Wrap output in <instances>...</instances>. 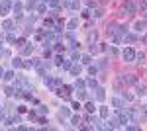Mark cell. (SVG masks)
I'll return each instance as SVG.
<instances>
[{"label": "cell", "instance_id": "obj_1", "mask_svg": "<svg viewBox=\"0 0 147 131\" xmlns=\"http://www.w3.org/2000/svg\"><path fill=\"white\" fill-rule=\"evenodd\" d=\"M147 94V84L145 82H139L137 84V96H145Z\"/></svg>", "mask_w": 147, "mask_h": 131}, {"label": "cell", "instance_id": "obj_9", "mask_svg": "<svg viewBox=\"0 0 147 131\" xmlns=\"http://www.w3.org/2000/svg\"><path fill=\"white\" fill-rule=\"evenodd\" d=\"M71 121H73V125H75V127H81V117H77V116H75L73 119H71Z\"/></svg>", "mask_w": 147, "mask_h": 131}, {"label": "cell", "instance_id": "obj_16", "mask_svg": "<svg viewBox=\"0 0 147 131\" xmlns=\"http://www.w3.org/2000/svg\"><path fill=\"white\" fill-rule=\"evenodd\" d=\"M82 63H84V65H88V63H90V57H88V55H84V57H82Z\"/></svg>", "mask_w": 147, "mask_h": 131}, {"label": "cell", "instance_id": "obj_24", "mask_svg": "<svg viewBox=\"0 0 147 131\" xmlns=\"http://www.w3.org/2000/svg\"><path fill=\"white\" fill-rule=\"evenodd\" d=\"M143 114H145V116H147V106H143Z\"/></svg>", "mask_w": 147, "mask_h": 131}, {"label": "cell", "instance_id": "obj_5", "mask_svg": "<svg viewBox=\"0 0 147 131\" xmlns=\"http://www.w3.org/2000/svg\"><path fill=\"white\" fill-rule=\"evenodd\" d=\"M69 116H71V112H69L67 108H63L61 112H59V117H69Z\"/></svg>", "mask_w": 147, "mask_h": 131}, {"label": "cell", "instance_id": "obj_15", "mask_svg": "<svg viewBox=\"0 0 147 131\" xmlns=\"http://www.w3.org/2000/svg\"><path fill=\"white\" fill-rule=\"evenodd\" d=\"M86 112H94V104H92V102L86 104Z\"/></svg>", "mask_w": 147, "mask_h": 131}, {"label": "cell", "instance_id": "obj_13", "mask_svg": "<svg viewBox=\"0 0 147 131\" xmlns=\"http://www.w3.org/2000/svg\"><path fill=\"white\" fill-rule=\"evenodd\" d=\"M100 116H102V117H108V108H100Z\"/></svg>", "mask_w": 147, "mask_h": 131}, {"label": "cell", "instance_id": "obj_25", "mask_svg": "<svg viewBox=\"0 0 147 131\" xmlns=\"http://www.w3.org/2000/svg\"><path fill=\"white\" fill-rule=\"evenodd\" d=\"M0 76H4V71H2V67H0Z\"/></svg>", "mask_w": 147, "mask_h": 131}, {"label": "cell", "instance_id": "obj_26", "mask_svg": "<svg viewBox=\"0 0 147 131\" xmlns=\"http://www.w3.org/2000/svg\"><path fill=\"white\" fill-rule=\"evenodd\" d=\"M0 119H2V112H0Z\"/></svg>", "mask_w": 147, "mask_h": 131}, {"label": "cell", "instance_id": "obj_27", "mask_svg": "<svg viewBox=\"0 0 147 131\" xmlns=\"http://www.w3.org/2000/svg\"><path fill=\"white\" fill-rule=\"evenodd\" d=\"M0 49H2V41H0Z\"/></svg>", "mask_w": 147, "mask_h": 131}, {"label": "cell", "instance_id": "obj_23", "mask_svg": "<svg viewBox=\"0 0 147 131\" xmlns=\"http://www.w3.org/2000/svg\"><path fill=\"white\" fill-rule=\"evenodd\" d=\"M12 26H14V24H12V22H4V28H6V29H10V28H12Z\"/></svg>", "mask_w": 147, "mask_h": 131}, {"label": "cell", "instance_id": "obj_17", "mask_svg": "<svg viewBox=\"0 0 147 131\" xmlns=\"http://www.w3.org/2000/svg\"><path fill=\"white\" fill-rule=\"evenodd\" d=\"M4 78H6V80H10V78H14V73H6V74H4Z\"/></svg>", "mask_w": 147, "mask_h": 131}, {"label": "cell", "instance_id": "obj_19", "mask_svg": "<svg viewBox=\"0 0 147 131\" xmlns=\"http://www.w3.org/2000/svg\"><path fill=\"white\" fill-rule=\"evenodd\" d=\"M43 82H45V84H51L53 80H51V76H45V78H43Z\"/></svg>", "mask_w": 147, "mask_h": 131}, {"label": "cell", "instance_id": "obj_12", "mask_svg": "<svg viewBox=\"0 0 147 131\" xmlns=\"http://www.w3.org/2000/svg\"><path fill=\"white\" fill-rule=\"evenodd\" d=\"M77 26H79V22H77V20H71V22H69V29H75Z\"/></svg>", "mask_w": 147, "mask_h": 131}, {"label": "cell", "instance_id": "obj_22", "mask_svg": "<svg viewBox=\"0 0 147 131\" xmlns=\"http://www.w3.org/2000/svg\"><path fill=\"white\" fill-rule=\"evenodd\" d=\"M124 98L127 100V102H130V100H133V96H132V94H125V92H124Z\"/></svg>", "mask_w": 147, "mask_h": 131}, {"label": "cell", "instance_id": "obj_7", "mask_svg": "<svg viewBox=\"0 0 147 131\" xmlns=\"http://www.w3.org/2000/svg\"><path fill=\"white\" fill-rule=\"evenodd\" d=\"M133 28H135V31H143V28H145V24H143V22H137L135 26H133Z\"/></svg>", "mask_w": 147, "mask_h": 131}, {"label": "cell", "instance_id": "obj_18", "mask_svg": "<svg viewBox=\"0 0 147 131\" xmlns=\"http://www.w3.org/2000/svg\"><path fill=\"white\" fill-rule=\"evenodd\" d=\"M37 12H39V14H43V12H45V4H41V6L37 8Z\"/></svg>", "mask_w": 147, "mask_h": 131}, {"label": "cell", "instance_id": "obj_4", "mask_svg": "<svg viewBox=\"0 0 147 131\" xmlns=\"http://www.w3.org/2000/svg\"><path fill=\"white\" fill-rule=\"evenodd\" d=\"M104 88H96V98H98V100H104Z\"/></svg>", "mask_w": 147, "mask_h": 131}, {"label": "cell", "instance_id": "obj_6", "mask_svg": "<svg viewBox=\"0 0 147 131\" xmlns=\"http://www.w3.org/2000/svg\"><path fill=\"white\" fill-rule=\"evenodd\" d=\"M96 41V31H90L88 33V43H94Z\"/></svg>", "mask_w": 147, "mask_h": 131}, {"label": "cell", "instance_id": "obj_20", "mask_svg": "<svg viewBox=\"0 0 147 131\" xmlns=\"http://www.w3.org/2000/svg\"><path fill=\"white\" fill-rule=\"evenodd\" d=\"M88 86H90V88H96V80H88Z\"/></svg>", "mask_w": 147, "mask_h": 131}, {"label": "cell", "instance_id": "obj_2", "mask_svg": "<svg viewBox=\"0 0 147 131\" xmlns=\"http://www.w3.org/2000/svg\"><path fill=\"white\" fill-rule=\"evenodd\" d=\"M124 59L125 61H133V59H135V51H133V49H125L124 51Z\"/></svg>", "mask_w": 147, "mask_h": 131}, {"label": "cell", "instance_id": "obj_3", "mask_svg": "<svg viewBox=\"0 0 147 131\" xmlns=\"http://www.w3.org/2000/svg\"><path fill=\"white\" fill-rule=\"evenodd\" d=\"M106 127H112V129L120 127V117H112V119H108V125H106Z\"/></svg>", "mask_w": 147, "mask_h": 131}, {"label": "cell", "instance_id": "obj_14", "mask_svg": "<svg viewBox=\"0 0 147 131\" xmlns=\"http://www.w3.org/2000/svg\"><path fill=\"white\" fill-rule=\"evenodd\" d=\"M112 104H114V106H116V108H122V102H120V100H118V98H114V100H112Z\"/></svg>", "mask_w": 147, "mask_h": 131}, {"label": "cell", "instance_id": "obj_21", "mask_svg": "<svg viewBox=\"0 0 147 131\" xmlns=\"http://www.w3.org/2000/svg\"><path fill=\"white\" fill-rule=\"evenodd\" d=\"M79 98H81V100H84V98H86V92H82V90H81V92H79Z\"/></svg>", "mask_w": 147, "mask_h": 131}, {"label": "cell", "instance_id": "obj_10", "mask_svg": "<svg viewBox=\"0 0 147 131\" xmlns=\"http://www.w3.org/2000/svg\"><path fill=\"white\" fill-rule=\"evenodd\" d=\"M135 59H137L139 63H143V59H145V53H135Z\"/></svg>", "mask_w": 147, "mask_h": 131}, {"label": "cell", "instance_id": "obj_8", "mask_svg": "<svg viewBox=\"0 0 147 131\" xmlns=\"http://www.w3.org/2000/svg\"><path fill=\"white\" fill-rule=\"evenodd\" d=\"M12 65H14V69H20V67H22V59H14Z\"/></svg>", "mask_w": 147, "mask_h": 131}, {"label": "cell", "instance_id": "obj_11", "mask_svg": "<svg viewBox=\"0 0 147 131\" xmlns=\"http://www.w3.org/2000/svg\"><path fill=\"white\" fill-rule=\"evenodd\" d=\"M71 71H73V74H81V65H75Z\"/></svg>", "mask_w": 147, "mask_h": 131}]
</instances>
